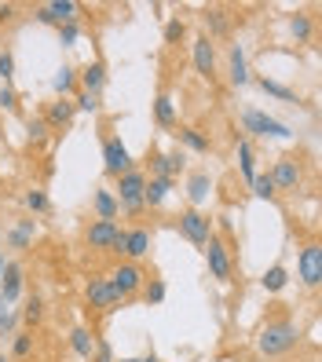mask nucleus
Segmentation results:
<instances>
[{"label":"nucleus","mask_w":322,"mask_h":362,"mask_svg":"<svg viewBox=\"0 0 322 362\" xmlns=\"http://www.w3.org/2000/svg\"><path fill=\"white\" fill-rule=\"evenodd\" d=\"M23 286H26V271L15 260H8L4 274H0V296H4V304H15L18 296H23Z\"/></svg>","instance_id":"18"},{"label":"nucleus","mask_w":322,"mask_h":362,"mask_svg":"<svg viewBox=\"0 0 322 362\" xmlns=\"http://www.w3.org/2000/svg\"><path fill=\"white\" fill-rule=\"evenodd\" d=\"M289 33L297 37V45H308V40L315 37V18H311V15H304V11L289 15Z\"/></svg>","instance_id":"28"},{"label":"nucleus","mask_w":322,"mask_h":362,"mask_svg":"<svg viewBox=\"0 0 322 362\" xmlns=\"http://www.w3.org/2000/svg\"><path fill=\"white\" fill-rule=\"evenodd\" d=\"M260 286H264L268 293H282V289L289 286V271H286L282 264H271V267L264 271V279H260Z\"/></svg>","instance_id":"31"},{"label":"nucleus","mask_w":322,"mask_h":362,"mask_svg":"<svg viewBox=\"0 0 322 362\" xmlns=\"http://www.w3.org/2000/svg\"><path fill=\"white\" fill-rule=\"evenodd\" d=\"M190 55H195V70H198V77L217 81V48H212V40H209L205 33L195 37V45H190Z\"/></svg>","instance_id":"13"},{"label":"nucleus","mask_w":322,"mask_h":362,"mask_svg":"<svg viewBox=\"0 0 322 362\" xmlns=\"http://www.w3.org/2000/svg\"><path fill=\"white\" fill-rule=\"evenodd\" d=\"M227 81L234 84V88H242V84H249L253 81V74H249V59H246V48L234 40V45L227 48Z\"/></svg>","instance_id":"16"},{"label":"nucleus","mask_w":322,"mask_h":362,"mask_svg":"<svg viewBox=\"0 0 322 362\" xmlns=\"http://www.w3.org/2000/svg\"><path fill=\"white\" fill-rule=\"evenodd\" d=\"M52 88H55L59 99H70V95L77 92V70H74V66H59L55 77H52Z\"/></svg>","instance_id":"27"},{"label":"nucleus","mask_w":322,"mask_h":362,"mask_svg":"<svg viewBox=\"0 0 322 362\" xmlns=\"http://www.w3.org/2000/svg\"><path fill=\"white\" fill-rule=\"evenodd\" d=\"M268 176H271L275 190H297L300 183H304V161H300L297 154H282Z\"/></svg>","instance_id":"10"},{"label":"nucleus","mask_w":322,"mask_h":362,"mask_svg":"<svg viewBox=\"0 0 322 362\" xmlns=\"http://www.w3.org/2000/svg\"><path fill=\"white\" fill-rule=\"evenodd\" d=\"M11 77H15V55L11 52H0V81L11 84Z\"/></svg>","instance_id":"43"},{"label":"nucleus","mask_w":322,"mask_h":362,"mask_svg":"<svg viewBox=\"0 0 322 362\" xmlns=\"http://www.w3.org/2000/svg\"><path fill=\"white\" fill-rule=\"evenodd\" d=\"M8 318H11V304H4V296H0V333H4Z\"/></svg>","instance_id":"45"},{"label":"nucleus","mask_w":322,"mask_h":362,"mask_svg":"<svg viewBox=\"0 0 322 362\" xmlns=\"http://www.w3.org/2000/svg\"><path fill=\"white\" fill-rule=\"evenodd\" d=\"M11 355H15V358H30V355H33V333H30V329H23V333L11 337Z\"/></svg>","instance_id":"36"},{"label":"nucleus","mask_w":322,"mask_h":362,"mask_svg":"<svg viewBox=\"0 0 322 362\" xmlns=\"http://www.w3.org/2000/svg\"><path fill=\"white\" fill-rule=\"evenodd\" d=\"M297 344H300V329L286 311L271 315L264 322V329L256 333V351H260L264 358H286Z\"/></svg>","instance_id":"1"},{"label":"nucleus","mask_w":322,"mask_h":362,"mask_svg":"<svg viewBox=\"0 0 322 362\" xmlns=\"http://www.w3.org/2000/svg\"><path fill=\"white\" fill-rule=\"evenodd\" d=\"M84 304H88V311H96V315H114V311H121L128 300L125 296L106 282V279H92L88 286H84Z\"/></svg>","instance_id":"4"},{"label":"nucleus","mask_w":322,"mask_h":362,"mask_svg":"<svg viewBox=\"0 0 322 362\" xmlns=\"http://www.w3.org/2000/svg\"><path fill=\"white\" fill-rule=\"evenodd\" d=\"M4 267H8V260H4V252H0V274H4Z\"/></svg>","instance_id":"48"},{"label":"nucleus","mask_w":322,"mask_h":362,"mask_svg":"<svg viewBox=\"0 0 322 362\" xmlns=\"http://www.w3.org/2000/svg\"><path fill=\"white\" fill-rule=\"evenodd\" d=\"M150 242H154V234H150L146 227H136V230H128V238H125V260L139 264L143 257H150Z\"/></svg>","instance_id":"19"},{"label":"nucleus","mask_w":322,"mask_h":362,"mask_svg":"<svg viewBox=\"0 0 322 362\" xmlns=\"http://www.w3.org/2000/svg\"><path fill=\"white\" fill-rule=\"evenodd\" d=\"M18 322H26V326H40V322H45V300H40V296L33 293L30 296V300H26V308L23 311H18Z\"/></svg>","instance_id":"33"},{"label":"nucleus","mask_w":322,"mask_h":362,"mask_svg":"<svg viewBox=\"0 0 322 362\" xmlns=\"http://www.w3.org/2000/svg\"><path fill=\"white\" fill-rule=\"evenodd\" d=\"M183 37H187V23L183 18H168L165 23V45H180Z\"/></svg>","instance_id":"38"},{"label":"nucleus","mask_w":322,"mask_h":362,"mask_svg":"<svg viewBox=\"0 0 322 362\" xmlns=\"http://www.w3.org/2000/svg\"><path fill=\"white\" fill-rule=\"evenodd\" d=\"M165 282L161 279H150V282H143V289H139V296H143V304H150V308H158L161 300H165Z\"/></svg>","instance_id":"35"},{"label":"nucleus","mask_w":322,"mask_h":362,"mask_svg":"<svg viewBox=\"0 0 322 362\" xmlns=\"http://www.w3.org/2000/svg\"><path fill=\"white\" fill-rule=\"evenodd\" d=\"M143 187H146V173H143V168H128V173L117 176L114 198H117V205L128 212V216H139V212H143Z\"/></svg>","instance_id":"3"},{"label":"nucleus","mask_w":322,"mask_h":362,"mask_svg":"<svg viewBox=\"0 0 322 362\" xmlns=\"http://www.w3.org/2000/svg\"><path fill=\"white\" fill-rule=\"evenodd\" d=\"M154 124L158 129H176V103H173L168 92H161L154 99Z\"/></svg>","instance_id":"26"},{"label":"nucleus","mask_w":322,"mask_h":362,"mask_svg":"<svg viewBox=\"0 0 322 362\" xmlns=\"http://www.w3.org/2000/svg\"><path fill=\"white\" fill-rule=\"evenodd\" d=\"M297 279L304 282V289H318L322 286V245L308 242L297 257Z\"/></svg>","instance_id":"9"},{"label":"nucleus","mask_w":322,"mask_h":362,"mask_svg":"<svg viewBox=\"0 0 322 362\" xmlns=\"http://www.w3.org/2000/svg\"><path fill=\"white\" fill-rule=\"evenodd\" d=\"M249 187H253V194L260 198V202H275V198H278V190H275V183H271V176H268V173H256Z\"/></svg>","instance_id":"34"},{"label":"nucleus","mask_w":322,"mask_h":362,"mask_svg":"<svg viewBox=\"0 0 322 362\" xmlns=\"http://www.w3.org/2000/svg\"><path fill=\"white\" fill-rule=\"evenodd\" d=\"M253 81H256V88L268 92V95H275V99H282V103H300L293 88H286V84H278V81H271V77H253Z\"/></svg>","instance_id":"32"},{"label":"nucleus","mask_w":322,"mask_h":362,"mask_svg":"<svg viewBox=\"0 0 322 362\" xmlns=\"http://www.w3.org/2000/svg\"><path fill=\"white\" fill-rule=\"evenodd\" d=\"M77 11L81 4H74V0H52V4H37L33 8V18L40 26H67V23H77Z\"/></svg>","instance_id":"11"},{"label":"nucleus","mask_w":322,"mask_h":362,"mask_svg":"<svg viewBox=\"0 0 322 362\" xmlns=\"http://www.w3.org/2000/svg\"><path fill=\"white\" fill-rule=\"evenodd\" d=\"M11 15H15V4H0V23H8Z\"/></svg>","instance_id":"46"},{"label":"nucleus","mask_w":322,"mask_h":362,"mask_svg":"<svg viewBox=\"0 0 322 362\" xmlns=\"http://www.w3.org/2000/svg\"><path fill=\"white\" fill-rule=\"evenodd\" d=\"M70 348H74V355H81V358H92V348H96L92 329L74 326V329H70Z\"/></svg>","instance_id":"29"},{"label":"nucleus","mask_w":322,"mask_h":362,"mask_svg":"<svg viewBox=\"0 0 322 362\" xmlns=\"http://www.w3.org/2000/svg\"><path fill=\"white\" fill-rule=\"evenodd\" d=\"M202 23H205V37H231V15L227 8H205L202 15Z\"/></svg>","instance_id":"23"},{"label":"nucleus","mask_w":322,"mask_h":362,"mask_svg":"<svg viewBox=\"0 0 322 362\" xmlns=\"http://www.w3.org/2000/svg\"><path fill=\"white\" fill-rule=\"evenodd\" d=\"M121 362H143V358H121Z\"/></svg>","instance_id":"49"},{"label":"nucleus","mask_w":322,"mask_h":362,"mask_svg":"<svg viewBox=\"0 0 322 362\" xmlns=\"http://www.w3.org/2000/svg\"><path fill=\"white\" fill-rule=\"evenodd\" d=\"M242 132H246V139L249 136H260V139H293L289 124H282L278 117H271L264 110H256V106H246V110H242Z\"/></svg>","instance_id":"2"},{"label":"nucleus","mask_w":322,"mask_h":362,"mask_svg":"<svg viewBox=\"0 0 322 362\" xmlns=\"http://www.w3.org/2000/svg\"><path fill=\"white\" fill-rule=\"evenodd\" d=\"M26 132H30V139H33V143H45L52 129L45 124V117H30V121H26Z\"/></svg>","instance_id":"40"},{"label":"nucleus","mask_w":322,"mask_h":362,"mask_svg":"<svg viewBox=\"0 0 322 362\" xmlns=\"http://www.w3.org/2000/svg\"><path fill=\"white\" fill-rule=\"evenodd\" d=\"M0 362H8V358H4V351H0Z\"/></svg>","instance_id":"50"},{"label":"nucleus","mask_w":322,"mask_h":362,"mask_svg":"<svg viewBox=\"0 0 322 362\" xmlns=\"http://www.w3.org/2000/svg\"><path fill=\"white\" fill-rule=\"evenodd\" d=\"M176 230L183 234V238H187L190 245L205 249V242L212 238V220L205 216L202 209H183L180 216H176Z\"/></svg>","instance_id":"6"},{"label":"nucleus","mask_w":322,"mask_h":362,"mask_svg":"<svg viewBox=\"0 0 322 362\" xmlns=\"http://www.w3.org/2000/svg\"><path fill=\"white\" fill-rule=\"evenodd\" d=\"M92 362H114V351L106 340H96V348H92Z\"/></svg>","instance_id":"44"},{"label":"nucleus","mask_w":322,"mask_h":362,"mask_svg":"<svg viewBox=\"0 0 322 362\" xmlns=\"http://www.w3.org/2000/svg\"><path fill=\"white\" fill-rule=\"evenodd\" d=\"M117 223H110V220H92L88 227H84V245L88 249H96V252H110V245H114V238H117Z\"/></svg>","instance_id":"14"},{"label":"nucleus","mask_w":322,"mask_h":362,"mask_svg":"<svg viewBox=\"0 0 322 362\" xmlns=\"http://www.w3.org/2000/svg\"><path fill=\"white\" fill-rule=\"evenodd\" d=\"M77 40H81V26H77V23L59 26V45H62V48H74Z\"/></svg>","instance_id":"41"},{"label":"nucleus","mask_w":322,"mask_h":362,"mask_svg":"<svg viewBox=\"0 0 322 362\" xmlns=\"http://www.w3.org/2000/svg\"><path fill=\"white\" fill-rule=\"evenodd\" d=\"M103 168H106V176H110V180H117L121 173H128V168H136L132 154H128V146L114 132L103 136Z\"/></svg>","instance_id":"8"},{"label":"nucleus","mask_w":322,"mask_h":362,"mask_svg":"<svg viewBox=\"0 0 322 362\" xmlns=\"http://www.w3.org/2000/svg\"><path fill=\"white\" fill-rule=\"evenodd\" d=\"M209 190H212V176H209V168H195L187 180V198H190V209H198L205 198H209Z\"/></svg>","instance_id":"21"},{"label":"nucleus","mask_w":322,"mask_h":362,"mask_svg":"<svg viewBox=\"0 0 322 362\" xmlns=\"http://www.w3.org/2000/svg\"><path fill=\"white\" fill-rule=\"evenodd\" d=\"M106 282H110L125 300H136L139 296V289H143V282H146V274H143V267L139 264H132V260H121L110 274H106Z\"/></svg>","instance_id":"7"},{"label":"nucleus","mask_w":322,"mask_h":362,"mask_svg":"<svg viewBox=\"0 0 322 362\" xmlns=\"http://www.w3.org/2000/svg\"><path fill=\"white\" fill-rule=\"evenodd\" d=\"M33 234H37V223L26 216V220H18L8 234H4V242L11 245V249H30V242H33Z\"/></svg>","instance_id":"25"},{"label":"nucleus","mask_w":322,"mask_h":362,"mask_svg":"<svg viewBox=\"0 0 322 362\" xmlns=\"http://www.w3.org/2000/svg\"><path fill=\"white\" fill-rule=\"evenodd\" d=\"M176 143L180 146H187V151H195V154H209L212 151V143H209V136L205 132H198V129H190V124H176Z\"/></svg>","instance_id":"22"},{"label":"nucleus","mask_w":322,"mask_h":362,"mask_svg":"<svg viewBox=\"0 0 322 362\" xmlns=\"http://www.w3.org/2000/svg\"><path fill=\"white\" fill-rule=\"evenodd\" d=\"M146 161H150V176L154 180H176L180 173H183V151H150L146 154Z\"/></svg>","instance_id":"12"},{"label":"nucleus","mask_w":322,"mask_h":362,"mask_svg":"<svg viewBox=\"0 0 322 362\" xmlns=\"http://www.w3.org/2000/svg\"><path fill=\"white\" fill-rule=\"evenodd\" d=\"M74 117H77V106H74V99H55V103H48V110H45V124H48L52 132L70 129Z\"/></svg>","instance_id":"17"},{"label":"nucleus","mask_w":322,"mask_h":362,"mask_svg":"<svg viewBox=\"0 0 322 362\" xmlns=\"http://www.w3.org/2000/svg\"><path fill=\"white\" fill-rule=\"evenodd\" d=\"M92 209H96V220H110V223L117 220V212H121L114 190H106V187H99L96 194H92Z\"/></svg>","instance_id":"24"},{"label":"nucleus","mask_w":322,"mask_h":362,"mask_svg":"<svg viewBox=\"0 0 322 362\" xmlns=\"http://www.w3.org/2000/svg\"><path fill=\"white\" fill-rule=\"evenodd\" d=\"M74 106H77V110H84V114H96L99 106H103V95H88V92H77V95H74Z\"/></svg>","instance_id":"39"},{"label":"nucleus","mask_w":322,"mask_h":362,"mask_svg":"<svg viewBox=\"0 0 322 362\" xmlns=\"http://www.w3.org/2000/svg\"><path fill=\"white\" fill-rule=\"evenodd\" d=\"M143 362H161V358H158L154 351H146V355H143Z\"/></svg>","instance_id":"47"},{"label":"nucleus","mask_w":322,"mask_h":362,"mask_svg":"<svg viewBox=\"0 0 322 362\" xmlns=\"http://www.w3.org/2000/svg\"><path fill=\"white\" fill-rule=\"evenodd\" d=\"M106 88V62L103 59H92L77 70V92H88V95H103Z\"/></svg>","instance_id":"15"},{"label":"nucleus","mask_w":322,"mask_h":362,"mask_svg":"<svg viewBox=\"0 0 322 362\" xmlns=\"http://www.w3.org/2000/svg\"><path fill=\"white\" fill-rule=\"evenodd\" d=\"M238 173L246 183H253V176H256V154H253V143L246 136L238 139Z\"/></svg>","instance_id":"30"},{"label":"nucleus","mask_w":322,"mask_h":362,"mask_svg":"<svg viewBox=\"0 0 322 362\" xmlns=\"http://www.w3.org/2000/svg\"><path fill=\"white\" fill-rule=\"evenodd\" d=\"M0 110H18V92L11 88V84H0Z\"/></svg>","instance_id":"42"},{"label":"nucleus","mask_w":322,"mask_h":362,"mask_svg":"<svg viewBox=\"0 0 322 362\" xmlns=\"http://www.w3.org/2000/svg\"><path fill=\"white\" fill-rule=\"evenodd\" d=\"M176 180H154L146 176V187H143V209H161L168 202V194H173Z\"/></svg>","instance_id":"20"},{"label":"nucleus","mask_w":322,"mask_h":362,"mask_svg":"<svg viewBox=\"0 0 322 362\" xmlns=\"http://www.w3.org/2000/svg\"><path fill=\"white\" fill-rule=\"evenodd\" d=\"M23 205L30 209V212H48L52 209V202H48V194H45V190H26V198H23Z\"/></svg>","instance_id":"37"},{"label":"nucleus","mask_w":322,"mask_h":362,"mask_svg":"<svg viewBox=\"0 0 322 362\" xmlns=\"http://www.w3.org/2000/svg\"><path fill=\"white\" fill-rule=\"evenodd\" d=\"M202 252H205V264H209L212 279H217V282H231V274H234V252L227 249L224 234H212Z\"/></svg>","instance_id":"5"}]
</instances>
